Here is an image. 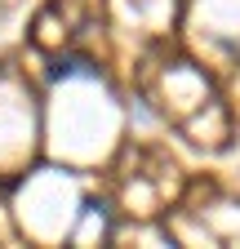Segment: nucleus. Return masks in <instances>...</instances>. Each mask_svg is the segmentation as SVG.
<instances>
[{"label": "nucleus", "mask_w": 240, "mask_h": 249, "mask_svg": "<svg viewBox=\"0 0 240 249\" xmlns=\"http://www.w3.org/2000/svg\"><path fill=\"white\" fill-rule=\"evenodd\" d=\"M63 76H94V67H89V58H58L49 67V80H63Z\"/></svg>", "instance_id": "f257e3e1"}]
</instances>
